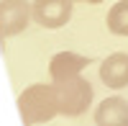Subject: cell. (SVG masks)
Listing matches in <instances>:
<instances>
[{"mask_svg":"<svg viewBox=\"0 0 128 126\" xmlns=\"http://www.w3.org/2000/svg\"><path fill=\"white\" fill-rule=\"evenodd\" d=\"M18 111H20V121L26 126H36L51 121L54 116H59V98H56V88L54 82L44 85V82H36V85L26 88L18 95Z\"/></svg>","mask_w":128,"mask_h":126,"instance_id":"cell-1","label":"cell"},{"mask_svg":"<svg viewBox=\"0 0 128 126\" xmlns=\"http://www.w3.org/2000/svg\"><path fill=\"white\" fill-rule=\"evenodd\" d=\"M54 88H56L62 116H80V113H84L87 106L92 103V85L82 75L62 80V82H54Z\"/></svg>","mask_w":128,"mask_h":126,"instance_id":"cell-2","label":"cell"},{"mask_svg":"<svg viewBox=\"0 0 128 126\" xmlns=\"http://www.w3.org/2000/svg\"><path fill=\"white\" fill-rule=\"evenodd\" d=\"M31 16H34V5H28L26 0H0V39L20 34Z\"/></svg>","mask_w":128,"mask_h":126,"instance_id":"cell-3","label":"cell"},{"mask_svg":"<svg viewBox=\"0 0 128 126\" xmlns=\"http://www.w3.org/2000/svg\"><path fill=\"white\" fill-rule=\"evenodd\" d=\"M34 18L44 28H62L72 18V0H36Z\"/></svg>","mask_w":128,"mask_h":126,"instance_id":"cell-4","label":"cell"},{"mask_svg":"<svg viewBox=\"0 0 128 126\" xmlns=\"http://www.w3.org/2000/svg\"><path fill=\"white\" fill-rule=\"evenodd\" d=\"M90 65L87 57H80L74 51H59V54L51 57L49 62V75L51 82H62V80H69V77H77L82 75V70Z\"/></svg>","mask_w":128,"mask_h":126,"instance_id":"cell-5","label":"cell"},{"mask_svg":"<svg viewBox=\"0 0 128 126\" xmlns=\"http://www.w3.org/2000/svg\"><path fill=\"white\" fill-rule=\"evenodd\" d=\"M100 77L108 88H115V90L128 88V54H123V51L110 54L100 65Z\"/></svg>","mask_w":128,"mask_h":126,"instance_id":"cell-6","label":"cell"},{"mask_svg":"<svg viewBox=\"0 0 128 126\" xmlns=\"http://www.w3.org/2000/svg\"><path fill=\"white\" fill-rule=\"evenodd\" d=\"M98 126H128V100L123 98H105L95 111Z\"/></svg>","mask_w":128,"mask_h":126,"instance_id":"cell-7","label":"cell"},{"mask_svg":"<svg viewBox=\"0 0 128 126\" xmlns=\"http://www.w3.org/2000/svg\"><path fill=\"white\" fill-rule=\"evenodd\" d=\"M108 28L115 36H128V0H120L108 10Z\"/></svg>","mask_w":128,"mask_h":126,"instance_id":"cell-8","label":"cell"},{"mask_svg":"<svg viewBox=\"0 0 128 126\" xmlns=\"http://www.w3.org/2000/svg\"><path fill=\"white\" fill-rule=\"evenodd\" d=\"M80 3H90V5H98V3H102V0H80Z\"/></svg>","mask_w":128,"mask_h":126,"instance_id":"cell-9","label":"cell"}]
</instances>
